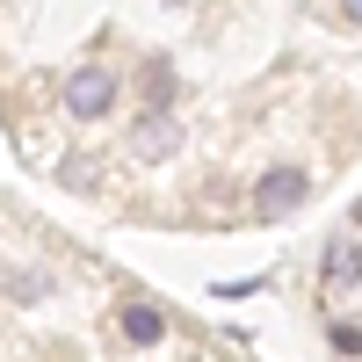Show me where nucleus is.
Masks as SVG:
<instances>
[{
	"label": "nucleus",
	"instance_id": "obj_1",
	"mask_svg": "<svg viewBox=\"0 0 362 362\" xmlns=\"http://www.w3.org/2000/svg\"><path fill=\"white\" fill-rule=\"evenodd\" d=\"M66 109L80 116V124L109 116V109H116V73H109V66H80V73H66Z\"/></svg>",
	"mask_w": 362,
	"mask_h": 362
},
{
	"label": "nucleus",
	"instance_id": "obj_2",
	"mask_svg": "<svg viewBox=\"0 0 362 362\" xmlns=\"http://www.w3.org/2000/svg\"><path fill=\"white\" fill-rule=\"evenodd\" d=\"M305 196H312L305 167H268V174H261V189H254V218H268V225H276V218H290V210L305 203Z\"/></svg>",
	"mask_w": 362,
	"mask_h": 362
},
{
	"label": "nucleus",
	"instance_id": "obj_3",
	"mask_svg": "<svg viewBox=\"0 0 362 362\" xmlns=\"http://www.w3.org/2000/svg\"><path fill=\"white\" fill-rule=\"evenodd\" d=\"M174 145H181V138H174V116L153 102V109L138 116V131H131V153H138V160H167Z\"/></svg>",
	"mask_w": 362,
	"mask_h": 362
},
{
	"label": "nucleus",
	"instance_id": "obj_4",
	"mask_svg": "<svg viewBox=\"0 0 362 362\" xmlns=\"http://www.w3.org/2000/svg\"><path fill=\"white\" fill-rule=\"evenodd\" d=\"M116 326H124L131 348H160V341H167V319H160L153 305H124V319H116Z\"/></svg>",
	"mask_w": 362,
	"mask_h": 362
},
{
	"label": "nucleus",
	"instance_id": "obj_5",
	"mask_svg": "<svg viewBox=\"0 0 362 362\" xmlns=\"http://www.w3.org/2000/svg\"><path fill=\"white\" fill-rule=\"evenodd\" d=\"M355 268H362V247H355V239H334V254H326V283H355Z\"/></svg>",
	"mask_w": 362,
	"mask_h": 362
},
{
	"label": "nucleus",
	"instance_id": "obj_6",
	"mask_svg": "<svg viewBox=\"0 0 362 362\" xmlns=\"http://www.w3.org/2000/svg\"><path fill=\"white\" fill-rule=\"evenodd\" d=\"M341 15H348V22H362V0H341Z\"/></svg>",
	"mask_w": 362,
	"mask_h": 362
}]
</instances>
